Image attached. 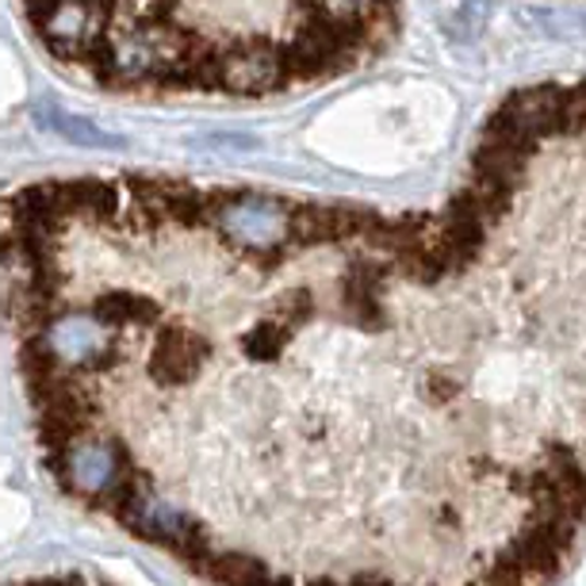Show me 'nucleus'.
I'll return each instance as SVG.
<instances>
[{"instance_id": "1", "label": "nucleus", "mask_w": 586, "mask_h": 586, "mask_svg": "<svg viewBox=\"0 0 586 586\" xmlns=\"http://www.w3.org/2000/svg\"><path fill=\"white\" fill-rule=\"evenodd\" d=\"M58 62L107 89L269 97L300 85L272 0H20ZM342 20L334 0H310ZM349 24V20H342ZM357 27V24H353Z\"/></svg>"}, {"instance_id": "2", "label": "nucleus", "mask_w": 586, "mask_h": 586, "mask_svg": "<svg viewBox=\"0 0 586 586\" xmlns=\"http://www.w3.org/2000/svg\"><path fill=\"white\" fill-rule=\"evenodd\" d=\"M537 24L545 27L548 39H583L586 35V16H575V12H540Z\"/></svg>"}]
</instances>
